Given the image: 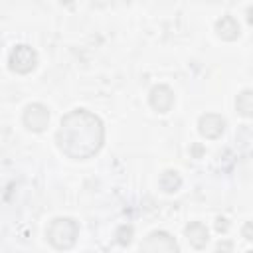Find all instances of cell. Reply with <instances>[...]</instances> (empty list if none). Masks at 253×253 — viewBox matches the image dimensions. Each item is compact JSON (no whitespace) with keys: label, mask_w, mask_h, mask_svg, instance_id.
<instances>
[{"label":"cell","mask_w":253,"mask_h":253,"mask_svg":"<svg viewBox=\"0 0 253 253\" xmlns=\"http://www.w3.org/2000/svg\"><path fill=\"white\" fill-rule=\"evenodd\" d=\"M55 140L67 158L87 160L95 156L105 142L103 121L87 109H73L61 117Z\"/></svg>","instance_id":"1"},{"label":"cell","mask_w":253,"mask_h":253,"mask_svg":"<svg viewBox=\"0 0 253 253\" xmlns=\"http://www.w3.org/2000/svg\"><path fill=\"white\" fill-rule=\"evenodd\" d=\"M79 235V225L77 221H73L71 217H55L53 221H49L47 229H45V237L51 243V247L55 249H71L77 241Z\"/></svg>","instance_id":"2"},{"label":"cell","mask_w":253,"mask_h":253,"mask_svg":"<svg viewBox=\"0 0 253 253\" xmlns=\"http://www.w3.org/2000/svg\"><path fill=\"white\" fill-rule=\"evenodd\" d=\"M8 65L14 73H30L36 69L38 65V53L26 45V43H20V45H14V49L10 51V57H8Z\"/></svg>","instance_id":"3"},{"label":"cell","mask_w":253,"mask_h":253,"mask_svg":"<svg viewBox=\"0 0 253 253\" xmlns=\"http://www.w3.org/2000/svg\"><path fill=\"white\" fill-rule=\"evenodd\" d=\"M180 247L176 239L166 231H152L140 243V251L144 253H176Z\"/></svg>","instance_id":"4"},{"label":"cell","mask_w":253,"mask_h":253,"mask_svg":"<svg viewBox=\"0 0 253 253\" xmlns=\"http://www.w3.org/2000/svg\"><path fill=\"white\" fill-rule=\"evenodd\" d=\"M22 121L26 125L28 130L32 132H43L49 125V109L42 103H32L26 107L24 115H22Z\"/></svg>","instance_id":"5"},{"label":"cell","mask_w":253,"mask_h":253,"mask_svg":"<svg viewBox=\"0 0 253 253\" xmlns=\"http://www.w3.org/2000/svg\"><path fill=\"white\" fill-rule=\"evenodd\" d=\"M198 130H200V134H202L204 138L215 140V138H219V136L223 134V130H225V119H223L221 115H217V113H206V115H202L200 121H198Z\"/></svg>","instance_id":"6"},{"label":"cell","mask_w":253,"mask_h":253,"mask_svg":"<svg viewBox=\"0 0 253 253\" xmlns=\"http://www.w3.org/2000/svg\"><path fill=\"white\" fill-rule=\"evenodd\" d=\"M148 101L156 113H168L174 107L176 99H174V91L168 85H156V87H152Z\"/></svg>","instance_id":"7"},{"label":"cell","mask_w":253,"mask_h":253,"mask_svg":"<svg viewBox=\"0 0 253 253\" xmlns=\"http://www.w3.org/2000/svg\"><path fill=\"white\" fill-rule=\"evenodd\" d=\"M184 235H186V239L190 241V245L192 247H196V249H202V247H206V243H208V227L202 223V221H192V223H188L186 225V229H184Z\"/></svg>","instance_id":"8"},{"label":"cell","mask_w":253,"mask_h":253,"mask_svg":"<svg viewBox=\"0 0 253 253\" xmlns=\"http://www.w3.org/2000/svg\"><path fill=\"white\" fill-rule=\"evenodd\" d=\"M215 34L225 40V42H233L239 38V24L233 16H221L215 22Z\"/></svg>","instance_id":"9"},{"label":"cell","mask_w":253,"mask_h":253,"mask_svg":"<svg viewBox=\"0 0 253 253\" xmlns=\"http://www.w3.org/2000/svg\"><path fill=\"white\" fill-rule=\"evenodd\" d=\"M158 186H160L162 192H166V194H174V192L180 190V186H182V178H180V174H178L176 170H164V172L160 174V178H158Z\"/></svg>","instance_id":"10"},{"label":"cell","mask_w":253,"mask_h":253,"mask_svg":"<svg viewBox=\"0 0 253 253\" xmlns=\"http://www.w3.org/2000/svg\"><path fill=\"white\" fill-rule=\"evenodd\" d=\"M235 109L241 117H247V119L253 117V89H243L235 97Z\"/></svg>","instance_id":"11"},{"label":"cell","mask_w":253,"mask_h":253,"mask_svg":"<svg viewBox=\"0 0 253 253\" xmlns=\"http://www.w3.org/2000/svg\"><path fill=\"white\" fill-rule=\"evenodd\" d=\"M115 237H117V243L119 245H128L130 241H132V237H134V227L132 225H121L117 231H115Z\"/></svg>","instance_id":"12"},{"label":"cell","mask_w":253,"mask_h":253,"mask_svg":"<svg viewBox=\"0 0 253 253\" xmlns=\"http://www.w3.org/2000/svg\"><path fill=\"white\" fill-rule=\"evenodd\" d=\"M241 235H243L247 241H251V239H253V221H247V223L243 225V229H241Z\"/></svg>","instance_id":"13"},{"label":"cell","mask_w":253,"mask_h":253,"mask_svg":"<svg viewBox=\"0 0 253 253\" xmlns=\"http://www.w3.org/2000/svg\"><path fill=\"white\" fill-rule=\"evenodd\" d=\"M215 229H217L219 233H225V231L229 229L227 219H225V217H217V219H215Z\"/></svg>","instance_id":"14"},{"label":"cell","mask_w":253,"mask_h":253,"mask_svg":"<svg viewBox=\"0 0 253 253\" xmlns=\"http://www.w3.org/2000/svg\"><path fill=\"white\" fill-rule=\"evenodd\" d=\"M217 249H231V243H223V245L219 243V245H217Z\"/></svg>","instance_id":"15"}]
</instances>
